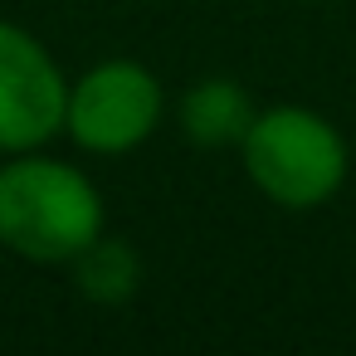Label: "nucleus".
<instances>
[{"instance_id": "nucleus-1", "label": "nucleus", "mask_w": 356, "mask_h": 356, "mask_svg": "<svg viewBox=\"0 0 356 356\" xmlns=\"http://www.w3.org/2000/svg\"><path fill=\"white\" fill-rule=\"evenodd\" d=\"M103 234V195L74 166L44 152L0 161V244L30 264H74Z\"/></svg>"}, {"instance_id": "nucleus-2", "label": "nucleus", "mask_w": 356, "mask_h": 356, "mask_svg": "<svg viewBox=\"0 0 356 356\" xmlns=\"http://www.w3.org/2000/svg\"><path fill=\"white\" fill-rule=\"evenodd\" d=\"M239 161H244L254 191L264 200H273L278 210L327 205L346 186V171H351L346 137L322 113L298 108V103L259 108L239 142Z\"/></svg>"}, {"instance_id": "nucleus-3", "label": "nucleus", "mask_w": 356, "mask_h": 356, "mask_svg": "<svg viewBox=\"0 0 356 356\" xmlns=\"http://www.w3.org/2000/svg\"><path fill=\"white\" fill-rule=\"evenodd\" d=\"M161 113H166V98L147 64L103 59L69 83L64 132L93 156H122V152H137L161 127Z\"/></svg>"}, {"instance_id": "nucleus-4", "label": "nucleus", "mask_w": 356, "mask_h": 356, "mask_svg": "<svg viewBox=\"0 0 356 356\" xmlns=\"http://www.w3.org/2000/svg\"><path fill=\"white\" fill-rule=\"evenodd\" d=\"M69 79L20 25L0 20V156L40 152L64 132Z\"/></svg>"}, {"instance_id": "nucleus-5", "label": "nucleus", "mask_w": 356, "mask_h": 356, "mask_svg": "<svg viewBox=\"0 0 356 356\" xmlns=\"http://www.w3.org/2000/svg\"><path fill=\"white\" fill-rule=\"evenodd\" d=\"M254 98L229 79H205L181 98V132L195 147H239L254 122Z\"/></svg>"}, {"instance_id": "nucleus-6", "label": "nucleus", "mask_w": 356, "mask_h": 356, "mask_svg": "<svg viewBox=\"0 0 356 356\" xmlns=\"http://www.w3.org/2000/svg\"><path fill=\"white\" fill-rule=\"evenodd\" d=\"M74 283H79V293L93 298V302H127V298L137 293V283H142V259H137L132 244L98 234V239L74 259Z\"/></svg>"}]
</instances>
